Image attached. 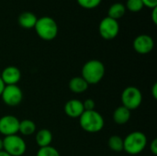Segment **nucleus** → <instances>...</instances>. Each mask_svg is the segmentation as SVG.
Returning a JSON list of instances; mask_svg holds the SVG:
<instances>
[{"mask_svg":"<svg viewBox=\"0 0 157 156\" xmlns=\"http://www.w3.org/2000/svg\"><path fill=\"white\" fill-rule=\"evenodd\" d=\"M106 68L104 63L99 60H89L82 67L81 76L88 85H97L104 77Z\"/></svg>","mask_w":157,"mask_h":156,"instance_id":"1","label":"nucleus"},{"mask_svg":"<svg viewBox=\"0 0 157 156\" xmlns=\"http://www.w3.org/2000/svg\"><path fill=\"white\" fill-rule=\"evenodd\" d=\"M79 125L85 131L96 133L104 128L105 120L102 115L96 110L84 111L79 117Z\"/></svg>","mask_w":157,"mask_h":156,"instance_id":"2","label":"nucleus"},{"mask_svg":"<svg viewBox=\"0 0 157 156\" xmlns=\"http://www.w3.org/2000/svg\"><path fill=\"white\" fill-rule=\"evenodd\" d=\"M34 29L37 35L43 40H52L58 35V25L51 17H41L38 18Z\"/></svg>","mask_w":157,"mask_h":156,"instance_id":"3","label":"nucleus"},{"mask_svg":"<svg viewBox=\"0 0 157 156\" xmlns=\"http://www.w3.org/2000/svg\"><path fill=\"white\" fill-rule=\"evenodd\" d=\"M147 146V137L142 131H132L123 139V151L131 155L141 154Z\"/></svg>","mask_w":157,"mask_h":156,"instance_id":"4","label":"nucleus"},{"mask_svg":"<svg viewBox=\"0 0 157 156\" xmlns=\"http://www.w3.org/2000/svg\"><path fill=\"white\" fill-rule=\"evenodd\" d=\"M3 150L11 156H22L27 151V144L22 137L14 134L3 139Z\"/></svg>","mask_w":157,"mask_h":156,"instance_id":"5","label":"nucleus"},{"mask_svg":"<svg viewBox=\"0 0 157 156\" xmlns=\"http://www.w3.org/2000/svg\"><path fill=\"white\" fill-rule=\"evenodd\" d=\"M122 106L129 110L137 109L143 102V94L136 86H127L121 93Z\"/></svg>","mask_w":157,"mask_h":156,"instance_id":"6","label":"nucleus"},{"mask_svg":"<svg viewBox=\"0 0 157 156\" xmlns=\"http://www.w3.org/2000/svg\"><path fill=\"white\" fill-rule=\"evenodd\" d=\"M98 31L100 36L107 40L115 39L120 32V24L118 20L109 17L102 18L98 26Z\"/></svg>","mask_w":157,"mask_h":156,"instance_id":"7","label":"nucleus"},{"mask_svg":"<svg viewBox=\"0 0 157 156\" xmlns=\"http://www.w3.org/2000/svg\"><path fill=\"white\" fill-rule=\"evenodd\" d=\"M8 107H17L23 100V92L17 85L6 86L0 97Z\"/></svg>","mask_w":157,"mask_h":156,"instance_id":"8","label":"nucleus"},{"mask_svg":"<svg viewBox=\"0 0 157 156\" xmlns=\"http://www.w3.org/2000/svg\"><path fill=\"white\" fill-rule=\"evenodd\" d=\"M20 120L13 115H5L0 118V133L5 137L17 134Z\"/></svg>","mask_w":157,"mask_h":156,"instance_id":"9","label":"nucleus"},{"mask_svg":"<svg viewBox=\"0 0 157 156\" xmlns=\"http://www.w3.org/2000/svg\"><path fill=\"white\" fill-rule=\"evenodd\" d=\"M132 47L137 53L144 55L153 51L155 47V41L151 36L147 34H141L134 39Z\"/></svg>","mask_w":157,"mask_h":156,"instance_id":"10","label":"nucleus"},{"mask_svg":"<svg viewBox=\"0 0 157 156\" xmlns=\"http://www.w3.org/2000/svg\"><path fill=\"white\" fill-rule=\"evenodd\" d=\"M0 77L4 82L5 86H12L17 85L21 78V72L20 70L13 65L6 66L1 73Z\"/></svg>","mask_w":157,"mask_h":156,"instance_id":"11","label":"nucleus"},{"mask_svg":"<svg viewBox=\"0 0 157 156\" xmlns=\"http://www.w3.org/2000/svg\"><path fill=\"white\" fill-rule=\"evenodd\" d=\"M85 111L83 102L79 99H71L68 100L65 105H64V112L65 114L72 118V119H76L83 114Z\"/></svg>","mask_w":157,"mask_h":156,"instance_id":"12","label":"nucleus"},{"mask_svg":"<svg viewBox=\"0 0 157 156\" xmlns=\"http://www.w3.org/2000/svg\"><path fill=\"white\" fill-rule=\"evenodd\" d=\"M37 20H38V17L32 12H29V11L22 12L17 17V22L19 26L26 29H34Z\"/></svg>","mask_w":157,"mask_h":156,"instance_id":"13","label":"nucleus"},{"mask_svg":"<svg viewBox=\"0 0 157 156\" xmlns=\"http://www.w3.org/2000/svg\"><path fill=\"white\" fill-rule=\"evenodd\" d=\"M69 89L75 93V94H82L86 92L89 86V85L86 83V81L82 76H75L73 77L69 84H68Z\"/></svg>","mask_w":157,"mask_h":156,"instance_id":"14","label":"nucleus"},{"mask_svg":"<svg viewBox=\"0 0 157 156\" xmlns=\"http://www.w3.org/2000/svg\"><path fill=\"white\" fill-rule=\"evenodd\" d=\"M52 133L47 129H41L37 131L35 136V141L40 148L50 146L52 142Z\"/></svg>","mask_w":157,"mask_h":156,"instance_id":"15","label":"nucleus"},{"mask_svg":"<svg viewBox=\"0 0 157 156\" xmlns=\"http://www.w3.org/2000/svg\"><path fill=\"white\" fill-rule=\"evenodd\" d=\"M113 120L119 125L126 124L131 119V110L123 107L122 105L118 107L113 112Z\"/></svg>","mask_w":157,"mask_h":156,"instance_id":"16","label":"nucleus"},{"mask_svg":"<svg viewBox=\"0 0 157 156\" xmlns=\"http://www.w3.org/2000/svg\"><path fill=\"white\" fill-rule=\"evenodd\" d=\"M126 12V7L125 5H123L122 3H114L112 4L108 11V17L113 18V19H120L121 18L124 14Z\"/></svg>","mask_w":157,"mask_h":156,"instance_id":"17","label":"nucleus"},{"mask_svg":"<svg viewBox=\"0 0 157 156\" xmlns=\"http://www.w3.org/2000/svg\"><path fill=\"white\" fill-rule=\"evenodd\" d=\"M18 132L23 136H30L36 132V124L31 120H23L19 122Z\"/></svg>","mask_w":157,"mask_h":156,"instance_id":"18","label":"nucleus"},{"mask_svg":"<svg viewBox=\"0 0 157 156\" xmlns=\"http://www.w3.org/2000/svg\"><path fill=\"white\" fill-rule=\"evenodd\" d=\"M109 148L116 153L123 151V139L118 135H112L109 137L108 142Z\"/></svg>","mask_w":157,"mask_h":156,"instance_id":"19","label":"nucleus"},{"mask_svg":"<svg viewBox=\"0 0 157 156\" xmlns=\"http://www.w3.org/2000/svg\"><path fill=\"white\" fill-rule=\"evenodd\" d=\"M144 4L142 0H127L125 7L131 12L136 13L140 12L144 8Z\"/></svg>","mask_w":157,"mask_h":156,"instance_id":"20","label":"nucleus"},{"mask_svg":"<svg viewBox=\"0 0 157 156\" xmlns=\"http://www.w3.org/2000/svg\"><path fill=\"white\" fill-rule=\"evenodd\" d=\"M36 156H61L58 150L52 146H47L40 148L37 152Z\"/></svg>","mask_w":157,"mask_h":156,"instance_id":"21","label":"nucleus"},{"mask_svg":"<svg viewBox=\"0 0 157 156\" xmlns=\"http://www.w3.org/2000/svg\"><path fill=\"white\" fill-rule=\"evenodd\" d=\"M78 5L86 9H94L98 7L102 0H76Z\"/></svg>","mask_w":157,"mask_h":156,"instance_id":"22","label":"nucleus"},{"mask_svg":"<svg viewBox=\"0 0 157 156\" xmlns=\"http://www.w3.org/2000/svg\"><path fill=\"white\" fill-rule=\"evenodd\" d=\"M83 106H84V109L85 111H90V110H95V107H96V103L93 99L91 98H87L83 102Z\"/></svg>","mask_w":157,"mask_h":156,"instance_id":"23","label":"nucleus"},{"mask_svg":"<svg viewBox=\"0 0 157 156\" xmlns=\"http://www.w3.org/2000/svg\"><path fill=\"white\" fill-rule=\"evenodd\" d=\"M144 6L153 9L155 7H157V0H142Z\"/></svg>","mask_w":157,"mask_h":156,"instance_id":"24","label":"nucleus"},{"mask_svg":"<svg viewBox=\"0 0 157 156\" xmlns=\"http://www.w3.org/2000/svg\"><path fill=\"white\" fill-rule=\"evenodd\" d=\"M150 151L154 155L157 154V139H154L150 143Z\"/></svg>","mask_w":157,"mask_h":156,"instance_id":"25","label":"nucleus"},{"mask_svg":"<svg viewBox=\"0 0 157 156\" xmlns=\"http://www.w3.org/2000/svg\"><path fill=\"white\" fill-rule=\"evenodd\" d=\"M152 20L154 24H157V7H155L152 9Z\"/></svg>","mask_w":157,"mask_h":156,"instance_id":"26","label":"nucleus"},{"mask_svg":"<svg viewBox=\"0 0 157 156\" xmlns=\"http://www.w3.org/2000/svg\"><path fill=\"white\" fill-rule=\"evenodd\" d=\"M152 96H153V97H154L155 99H156L157 98V84L156 83H155V84H154V86H153V87H152Z\"/></svg>","mask_w":157,"mask_h":156,"instance_id":"27","label":"nucleus"},{"mask_svg":"<svg viewBox=\"0 0 157 156\" xmlns=\"http://www.w3.org/2000/svg\"><path fill=\"white\" fill-rule=\"evenodd\" d=\"M5 86H5V84H4V82L2 81L1 77H0V97H1V95H2V92H3Z\"/></svg>","mask_w":157,"mask_h":156,"instance_id":"28","label":"nucleus"},{"mask_svg":"<svg viewBox=\"0 0 157 156\" xmlns=\"http://www.w3.org/2000/svg\"><path fill=\"white\" fill-rule=\"evenodd\" d=\"M0 156H11V155H9L6 152H5V151L3 150V151H0Z\"/></svg>","mask_w":157,"mask_h":156,"instance_id":"29","label":"nucleus"},{"mask_svg":"<svg viewBox=\"0 0 157 156\" xmlns=\"http://www.w3.org/2000/svg\"><path fill=\"white\" fill-rule=\"evenodd\" d=\"M0 151H3V139L0 138Z\"/></svg>","mask_w":157,"mask_h":156,"instance_id":"30","label":"nucleus"}]
</instances>
